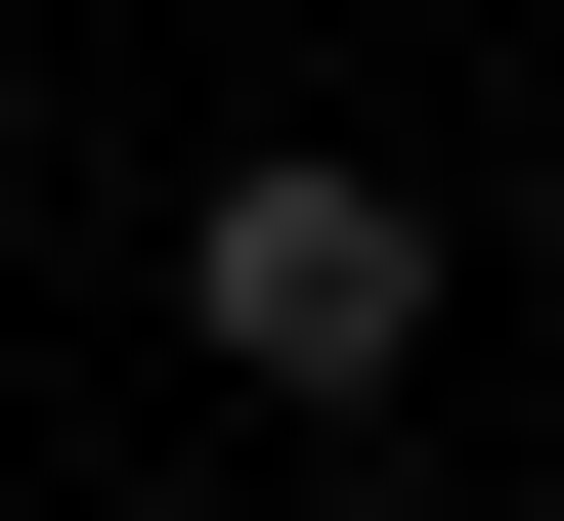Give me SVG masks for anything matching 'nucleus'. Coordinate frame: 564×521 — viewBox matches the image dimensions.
Returning a JSON list of instances; mask_svg holds the SVG:
<instances>
[{"label":"nucleus","mask_w":564,"mask_h":521,"mask_svg":"<svg viewBox=\"0 0 564 521\" xmlns=\"http://www.w3.org/2000/svg\"><path fill=\"white\" fill-rule=\"evenodd\" d=\"M174 348H217V391H391V348H434V218H391L348 131H261V174L174 218Z\"/></svg>","instance_id":"nucleus-1"},{"label":"nucleus","mask_w":564,"mask_h":521,"mask_svg":"<svg viewBox=\"0 0 564 521\" xmlns=\"http://www.w3.org/2000/svg\"><path fill=\"white\" fill-rule=\"evenodd\" d=\"M521 348H564V261H521Z\"/></svg>","instance_id":"nucleus-2"}]
</instances>
